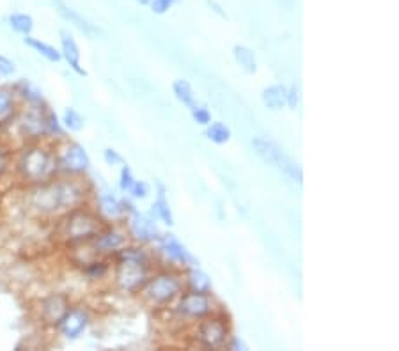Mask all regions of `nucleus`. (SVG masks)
<instances>
[{
	"label": "nucleus",
	"instance_id": "nucleus-23",
	"mask_svg": "<svg viewBox=\"0 0 399 351\" xmlns=\"http://www.w3.org/2000/svg\"><path fill=\"white\" fill-rule=\"evenodd\" d=\"M263 105H265L268 111L279 112L286 107V85H268L263 89L261 92Z\"/></svg>",
	"mask_w": 399,
	"mask_h": 351
},
{
	"label": "nucleus",
	"instance_id": "nucleus-17",
	"mask_svg": "<svg viewBox=\"0 0 399 351\" xmlns=\"http://www.w3.org/2000/svg\"><path fill=\"white\" fill-rule=\"evenodd\" d=\"M59 41H60V56L66 60L67 66L72 67L73 72L79 76H88V72L82 66V51H80L79 43L73 38V34L66 28L59 31Z\"/></svg>",
	"mask_w": 399,
	"mask_h": 351
},
{
	"label": "nucleus",
	"instance_id": "nucleus-11",
	"mask_svg": "<svg viewBox=\"0 0 399 351\" xmlns=\"http://www.w3.org/2000/svg\"><path fill=\"white\" fill-rule=\"evenodd\" d=\"M89 323H91V314L88 309L80 307H70L64 316L56 325V330L59 332V336H63L67 341H76L83 336V332L88 330Z\"/></svg>",
	"mask_w": 399,
	"mask_h": 351
},
{
	"label": "nucleus",
	"instance_id": "nucleus-35",
	"mask_svg": "<svg viewBox=\"0 0 399 351\" xmlns=\"http://www.w3.org/2000/svg\"><path fill=\"white\" fill-rule=\"evenodd\" d=\"M178 2L179 0H153L149 6L154 15H165V13H169Z\"/></svg>",
	"mask_w": 399,
	"mask_h": 351
},
{
	"label": "nucleus",
	"instance_id": "nucleus-10",
	"mask_svg": "<svg viewBox=\"0 0 399 351\" xmlns=\"http://www.w3.org/2000/svg\"><path fill=\"white\" fill-rule=\"evenodd\" d=\"M154 243H156L160 256L172 266H178L181 270L188 268V266H199V261L192 256V252L186 249L174 234H160V238Z\"/></svg>",
	"mask_w": 399,
	"mask_h": 351
},
{
	"label": "nucleus",
	"instance_id": "nucleus-37",
	"mask_svg": "<svg viewBox=\"0 0 399 351\" xmlns=\"http://www.w3.org/2000/svg\"><path fill=\"white\" fill-rule=\"evenodd\" d=\"M103 160H105V163L111 167H117L124 163V158L121 156L119 151H115L114 147H107V149L103 151Z\"/></svg>",
	"mask_w": 399,
	"mask_h": 351
},
{
	"label": "nucleus",
	"instance_id": "nucleus-39",
	"mask_svg": "<svg viewBox=\"0 0 399 351\" xmlns=\"http://www.w3.org/2000/svg\"><path fill=\"white\" fill-rule=\"evenodd\" d=\"M138 4H142V6H149L151 2H153V0H137Z\"/></svg>",
	"mask_w": 399,
	"mask_h": 351
},
{
	"label": "nucleus",
	"instance_id": "nucleus-25",
	"mask_svg": "<svg viewBox=\"0 0 399 351\" xmlns=\"http://www.w3.org/2000/svg\"><path fill=\"white\" fill-rule=\"evenodd\" d=\"M8 25L20 36H31L34 31V18L27 13H11L8 16Z\"/></svg>",
	"mask_w": 399,
	"mask_h": 351
},
{
	"label": "nucleus",
	"instance_id": "nucleus-1",
	"mask_svg": "<svg viewBox=\"0 0 399 351\" xmlns=\"http://www.w3.org/2000/svg\"><path fill=\"white\" fill-rule=\"evenodd\" d=\"M91 194L82 178L59 174L47 183L27 186L25 206L32 215L40 218H59L60 215L83 206Z\"/></svg>",
	"mask_w": 399,
	"mask_h": 351
},
{
	"label": "nucleus",
	"instance_id": "nucleus-18",
	"mask_svg": "<svg viewBox=\"0 0 399 351\" xmlns=\"http://www.w3.org/2000/svg\"><path fill=\"white\" fill-rule=\"evenodd\" d=\"M11 91L16 99H20L24 103V107H40L44 105L43 91L34 82L27 79L16 80L11 85Z\"/></svg>",
	"mask_w": 399,
	"mask_h": 351
},
{
	"label": "nucleus",
	"instance_id": "nucleus-3",
	"mask_svg": "<svg viewBox=\"0 0 399 351\" xmlns=\"http://www.w3.org/2000/svg\"><path fill=\"white\" fill-rule=\"evenodd\" d=\"M105 225H107V222L103 220L95 209L79 206V208L72 209V211H67L57 218L54 234H56L57 240L63 241L64 245H70V247L88 245Z\"/></svg>",
	"mask_w": 399,
	"mask_h": 351
},
{
	"label": "nucleus",
	"instance_id": "nucleus-28",
	"mask_svg": "<svg viewBox=\"0 0 399 351\" xmlns=\"http://www.w3.org/2000/svg\"><path fill=\"white\" fill-rule=\"evenodd\" d=\"M172 95L176 96V99H178L179 103H183V105L188 108L195 103V92L194 89H192V85H190L188 80H174V82H172Z\"/></svg>",
	"mask_w": 399,
	"mask_h": 351
},
{
	"label": "nucleus",
	"instance_id": "nucleus-6",
	"mask_svg": "<svg viewBox=\"0 0 399 351\" xmlns=\"http://www.w3.org/2000/svg\"><path fill=\"white\" fill-rule=\"evenodd\" d=\"M250 144H252L254 153L259 156V160H261L263 163L279 170L289 181L302 185V181H304L302 167L298 165L295 160H291L273 140H268V138L265 137H254Z\"/></svg>",
	"mask_w": 399,
	"mask_h": 351
},
{
	"label": "nucleus",
	"instance_id": "nucleus-29",
	"mask_svg": "<svg viewBox=\"0 0 399 351\" xmlns=\"http://www.w3.org/2000/svg\"><path fill=\"white\" fill-rule=\"evenodd\" d=\"M82 273L88 277L89 280H101L103 277H107L108 272H111V265H108L107 261L101 259H92L89 263H83Z\"/></svg>",
	"mask_w": 399,
	"mask_h": 351
},
{
	"label": "nucleus",
	"instance_id": "nucleus-24",
	"mask_svg": "<svg viewBox=\"0 0 399 351\" xmlns=\"http://www.w3.org/2000/svg\"><path fill=\"white\" fill-rule=\"evenodd\" d=\"M233 57L236 60L238 66L247 73V75H254L257 72V59L254 50H250L245 44H234Z\"/></svg>",
	"mask_w": 399,
	"mask_h": 351
},
{
	"label": "nucleus",
	"instance_id": "nucleus-34",
	"mask_svg": "<svg viewBox=\"0 0 399 351\" xmlns=\"http://www.w3.org/2000/svg\"><path fill=\"white\" fill-rule=\"evenodd\" d=\"M298 105H300V91H298V87H286V107H288L289 111H297Z\"/></svg>",
	"mask_w": 399,
	"mask_h": 351
},
{
	"label": "nucleus",
	"instance_id": "nucleus-21",
	"mask_svg": "<svg viewBox=\"0 0 399 351\" xmlns=\"http://www.w3.org/2000/svg\"><path fill=\"white\" fill-rule=\"evenodd\" d=\"M153 215L154 218H158L160 222H163L165 225H174V215H172V209H170L169 199H167V190L165 185L162 181H156V199L153 202Z\"/></svg>",
	"mask_w": 399,
	"mask_h": 351
},
{
	"label": "nucleus",
	"instance_id": "nucleus-31",
	"mask_svg": "<svg viewBox=\"0 0 399 351\" xmlns=\"http://www.w3.org/2000/svg\"><path fill=\"white\" fill-rule=\"evenodd\" d=\"M190 114H192V119L194 122L201 124V126H208L211 122V112L204 107V105H197L194 103L192 107H190Z\"/></svg>",
	"mask_w": 399,
	"mask_h": 351
},
{
	"label": "nucleus",
	"instance_id": "nucleus-13",
	"mask_svg": "<svg viewBox=\"0 0 399 351\" xmlns=\"http://www.w3.org/2000/svg\"><path fill=\"white\" fill-rule=\"evenodd\" d=\"M54 6H56V11L59 13V16L64 22H67L70 25L80 31L83 36L91 38V40H98V38H103L101 28L96 24H92L91 20H88L86 16L80 15L76 9L70 8V6L64 2V0H54Z\"/></svg>",
	"mask_w": 399,
	"mask_h": 351
},
{
	"label": "nucleus",
	"instance_id": "nucleus-5",
	"mask_svg": "<svg viewBox=\"0 0 399 351\" xmlns=\"http://www.w3.org/2000/svg\"><path fill=\"white\" fill-rule=\"evenodd\" d=\"M183 279L179 273L172 272V270H165L156 275L149 277L140 295H142L144 302L149 304L151 307H167V305L174 304L183 293Z\"/></svg>",
	"mask_w": 399,
	"mask_h": 351
},
{
	"label": "nucleus",
	"instance_id": "nucleus-4",
	"mask_svg": "<svg viewBox=\"0 0 399 351\" xmlns=\"http://www.w3.org/2000/svg\"><path fill=\"white\" fill-rule=\"evenodd\" d=\"M115 259V284L121 291L140 293L149 280V256L140 247H127L112 254Z\"/></svg>",
	"mask_w": 399,
	"mask_h": 351
},
{
	"label": "nucleus",
	"instance_id": "nucleus-8",
	"mask_svg": "<svg viewBox=\"0 0 399 351\" xmlns=\"http://www.w3.org/2000/svg\"><path fill=\"white\" fill-rule=\"evenodd\" d=\"M194 339L197 346L204 350H222L227 344V339L231 336V323L225 318L224 312L220 314H210L195 321Z\"/></svg>",
	"mask_w": 399,
	"mask_h": 351
},
{
	"label": "nucleus",
	"instance_id": "nucleus-2",
	"mask_svg": "<svg viewBox=\"0 0 399 351\" xmlns=\"http://www.w3.org/2000/svg\"><path fill=\"white\" fill-rule=\"evenodd\" d=\"M11 165L15 169L16 179H20L27 186L57 178L59 165L56 156V142L50 140L27 142L13 158Z\"/></svg>",
	"mask_w": 399,
	"mask_h": 351
},
{
	"label": "nucleus",
	"instance_id": "nucleus-22",
	"mask_svg": "<svg viewBox=\"0 0 399 351\" xmlns=\"http://www.w3.org/2000/svg\"><path fill=\"white\" fill-rule=\"evenodd\" d=\"M24 44L25 47L31 48L32 51H36L38 56H41L44 60H48V63L56 64V63H59L60 59H63V56H60V50H57L54 44L47 43V41H41L40 38L25 36Z\"/></svg>",
	"mask_w": 399,
	"mask_h": 351
},
{
	"label": "nucleus",
	"instance_id": "nucleus-26",
	"mask_svg": "<svg viewBox=\"0 0 399 351\" xmlns=\"http://www.w3.org/2000/svg\"><path fill=\"white\" fill-rule=\"evenodd\" d=\"M206 137L208 140H211L217 146H224L231 140L233 133H231V128L222 121H211L208 126H206Z\"/></svg>",
	"mask_w": 399,
	"mask_h": 351
},
{
	"label": "nucleus",
	"instance_id": "nucleus-9",
	"mask_svg": "<svg viewBox=\"0 0 399 351\" xmlns=\"http://www.w3.org/2000/svg\"><path fill=\"white\" fill-rule=\"evenodd\" d=\"M174 312L176 316L186 321H199L206 316L213 314L215 302L211 298V293H181L176 300Z\"/></svg>",
	"mask_w": 399,
	"mask_h": 351
},
{
	"label": "nucleus",
	"instance_id": "nucleus-14",
	"mask_svg": "<svg viewBox=\"0 0 399 351\" xmlns=\"http://www.w3.org/2000/svg\"><path fill=\"white\" fill-rule=\"evenodd\" d=\"M127 240L128 236L123 231H119L112 225H105L88 245H91L96 254H115L127 245Z\"/></svg>",
	"mask_w": 399,
	"mask_h": 351
},
{
	"label": "nucleus",
	"instance_id": "nucleus-20",
	"mask_svg": "<svg viewBox=\"0 0 399 351\" xmlns=\"http://www.w3.org/2000/svg\"><path fill=\"white\" fill-rule=\"evenodd\" d=\"M185 272V279H183V284L186 286L188 291L194 293H211L213 284H211L210 275L206 272H202L197 266H188V268L183 270Z\"/></svg>",
	"mask_w": 399,
	"mask_h": 351
},
{
	"label": "nucleus",
	"instance_id": "nucleus-38",
	"mask_svg": "<svg viewBox=\"0 0 399 351\" xmlns=\"http://www.w3.org/2000/svg\"><path fill=\"white\" fill-rule=\"evenodd\" d=\"M225 348H229V350H233V351H247L249 350V346L245 344V341H241L238 336H229Z\"/></svg>",
	"mask_w": 399,
	"mask_h": 351
},
{
	"label": "nucleus",
	"instance_id": "nucleus-12",
	"mask_svg": "<svg viewBox=\"0 0 399 351\" xmlns=\"http://www.w3.org/2000/svg\"><path fill=\"white\" fill-rule=\"evenodd\" d=\"M128 220V236H131V240L137 241L138 245H149L154 243L158 240L162 231H160L158 224L154 222L153 217L149 215H144L140 211H133L131 215L127 217Z\"/></svg>",
	"mask_w": 399,
	"mask_h": 351
},
{
	"label": "nucleus",
	"instance_id": "nucleus-30",
	"mask_svg": "<svg viewBox=\"0 0 399 351\" xmlns=\"http://www.w3.org/2000/svg\"><path fill=\"white\" fill-rule=\"evenodd\" d=\"M11 163H13L11 147H9V144L6 142L4 138L0 137V179L4 178L6 174H8Z\"/></svg>",
	"mask_w": 399,
	"mask_h": 351
},
{
	"label": "nucleus",
	"instance_id": "nucleus-27",
	"mask_svg": "<svg viewBox=\"0 0 399 351\" xmlns=\"http://www.w3.org/2000/svg\"><path fill=\"white\" fill-rule=\"evenodd\" d=\"M59 119L64 131H70V133H79V131H82L83 126H86V119H83V115L73 107L64 108L63 115H60Z\"/></svg>",
	"mask_w": 399,
	"mask_h": 351
},
{
	"label": "nucleus",
	"instance_id": "nucleus-7",
	"mask_svg": "<svg viewBox=\"0 0 399 351\" xmlns=\"http://www.w3.org/2000/svg\"><path fill=\"white\" fill-rule=\"evenodd\" d=\"M56 156L59 174L72 176V178H82L91 170V158L82 144L70 140L64 137L63 140L56 142Z\"/></svg>",
	"mask_w": 399,
	"mask_h": 351
},
{
	"label": "nucleus",
	"instance_id": "nucleus-19",
	"mask_svg": "<svg viewBox=\"0 0 399 351\" xmlns=\"http://www.w3.org/2000/svg\"><path fill=\"white\" fill-rule=\"evenodd\" d=\"M18 108H20L18 99L15 98L11 89L0 87V131H8Z\"/></svg>",
	"mask_w": 399,
	"mask_h": 351
},
{
	"label": "nucleus",
	"instance_id": "nucleus-15",
	"mask_svg": "<svg viewBox=\"0 0 399 351\" xmlns=\"http://www.w3.org/2000/svg\"><path fill=\"white\" fill-rule=\"evenodd\" d=\"M72 307L70 298L64 293H54L48 295L47 298L40 302V320L47 327H56L59 320L64 316V312Z\"/></svg>",
	"mask_w": 399,
	"mask_h": 351
},
{
	"label": "nucleus",
	"instance_id": "nucleus-36",
	"mask_svg": "<svg viewBox=\"0 0 399 351\" xmlns=\"http://www.w3.org/2000/svg\"><path fill=\"white\" fill-rule=\"evenodd\" d=\"M16 73V64L9 57L0 56V80L11 79Z\"/></svg>",
	"mask_w": 399,
	"mask_h": 351
},
{
	"label": "nucleus",
	"instance_id": "nucleus-32",
	"mask_svg": "<svg viewBox=\"0 0 399 351\" xmlns=\"http://www.w3.org/2000/svg\"><path fill=\"white\" fill-rule=\"evenodd\" d=\"M128 194H130V197L135 199V201H142V199H146L147 195L151 194L149 183L142 181V179H135Z\"/></svg>",
	"mask_w": 399,
	"mask_h": 351
},
{
	"label": "nucleus",
	"instance_id": "nucleus-16",
	"mask_svg": "<svg viewBox=\"0 0 399 351\" xmlns=\"http://www.w3.org/2000/svg\"><path fill=\"white\" fill-rule=\"evenodd\" d=\"M96 213L103 218L105 222H117L127 218L123 209V202L121 199L115 197L111 190H98L96 192Z\"/></svg>",
	"mask_w": 399,
	"mask_h": 351
},
{
	"label": "nucleus",
	"instance_id": "nucleus-33",
	"mask_svg": "<svg viewBox=\"0 0 399 351\" xmlns=\"http://www.w3.org/2000/svg\"><path fill=\"white\" fill-rule=\"evenodd\" d=\"M135 178H133V172H131L130 167L127 165V163H123V167H121V172H119V188L123 190L124 194H128L131 188V185H133Z\"/></svg>",
	"mask_w": 399,
	"mask_h": 351
}]
</instances>
